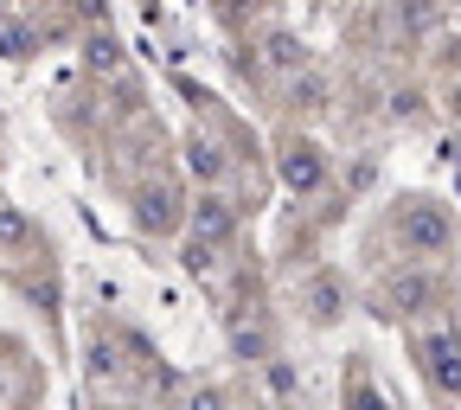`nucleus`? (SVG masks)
I'll list each match as a JSON object with an SVG mask.
<instances>
[{
    "label": "nucleus",
    "mask_w": 461,
    "mask_h": 410,
    "mask_svg": "<svg viewBox=\"0 0 461 410\" xmlns=\"http://www.w3.org/2000/svg\"><path fill=\"white\" fill-rule=\"evenodd\" d=\"M429 360H436V378H442L448 391H461V346L436 340V346H429Z\"/></svg>",
    "instance_id": "f03ea898"
},
{
    "label": "nucleus",
    "mask_w": 461,
    "mask_h": 410,
    "mask_svg": "<svg viewBox=\"0 0 461 410\" xmlns=\"http://www.w3.org/2000/svg\"><path fill=\"white\" fill-rule=\"evenodd\" d=\"M403 231H411V238H417L423 251H442V244H448V224H442L436 212H423V205H417L411 218H403Z\"/></svg>",
    "instance_id": "f257e3e1"
}]
</instances>
